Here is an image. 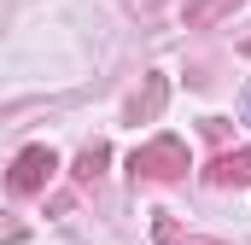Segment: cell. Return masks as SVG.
Listing matches in <instances>:
<instances>
[{"mask_svg": "<svg viewBox=\"0 0 251 245\" xmlns=\"http://www.w3.org/2000/svg\"><path fill=\"white\" fill-rule=\"evenodd\" d=\"M234 6H240V0H181V24H187V29H210V24L234 18Z\"/></svg>", "mask_w": 251, "mask_h": 245, "instance_id": "obj_5", "label": "cell"}, {"mask_svg": "<svg viewBox=\"0 0 251 245\" xmlns=\"http://www.w3.org/2000/svg\"><path fill=\"white\" fill-rule=\"evenodd\" d=\"M210 187H251V152H222L210 170H204Z\"/></svg>", "mask_w": 251, "mask_h": 245, "instance_id": "obj_4", "label": "cell"}, {"mask_svg": "<svg viewBox=\"0 0 251 245\" xmlns=\"http://www.w3.org/2000/svg\"><path fill=\"white\" fill-rule=\"evenodd\" d=\"M246 53H251V41H246Z\"/></svg>", "mask_w": 251, "mask_h": 245, "instance_id": "obj_8", "label": "cell"}, {"mask_svg": "<svg viewBox=\"0 0 251 245\" xmlns=\"http://www.w3.org/2000/svg\"><path fill=\"white\" fill-rule=\"evenodd\" d=\"M128 170H134V181H140V175H146V181H176V175H187V146H181L176 134H158V140L134 146Z\"/></svg>", "mask_w": 251, "mask_h": 245, "instance_id": "obj_1", "label": "cell"}, {"mask_svg": "<svg viewBox=\"0 0 251 245\" xmlns=\"http://www.w3.org/2000/svg\"><path fill=\"white\" fill-rule=\"evenodd\" d=\"M164 99H170V82H164V76L152 70V76L140 82V94H134V99L123 105V117H128V122H158V111H164Z\"/></svg>", "mask_w": 251, "mask_h": 245, "instance_id": "obj_3", "label": "cell"}, {"mask_svg": "<svg viewBox=\"0 0 251 245\" xmlns=\"http://www.w3.org/2000/svg\"><path fill=\"white\" fill-rule=\"evenodd\" d=\"M105 164H111V146H105V140L82 146V152H76V181H94V175H100Z\"/></svg>", "mask_w": 251, "mask_h": 245, "instance_id": "obj_6", "label": "cell"}, {"mask_svg": "<svg viewBox=\"0 0 251 245\" xmlns=\"http://www.w3.org/2000/svg\"><path fill=\"white\" fill-rule=\"evenodd\" d=\"M53 170H59L53 146H24V152L12 158V175H6V187H12L18 198H29V193H41V187L53 181Z\"/></svg>", "mask_w": 251, "mask_h": 245, "instance_id": "obj_2", "label": "cell"}, {"mask_svg": "<svg viewBox=\"0 0 251 245\" xmlns=\"http://www.w3.org/2000/svg\"><path fill=\"white\" fill-rule=\"evenodd\" d=\"M158 245H210V240H199V234H181L170 216H158Z\"/></svg>", "mask_w": 251, "mask_h": 245, "instance_id": "obj_7", "label": "cell"}]
</instances>
